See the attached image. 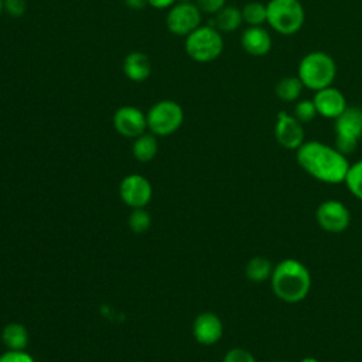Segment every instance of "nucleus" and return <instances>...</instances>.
Returning <instances> with one entry per match:
<instances>
[{"mask_svg": "<svg viewBox=\"0 0 362 362\" xmlns=\"http://www.w3.org/2000/svg\"><path fill=\"white\" fill-rule=\"evenodd\" d=\"M147 129L154 136H170L175 133L184 122L181 105L171 99L156 102L146 113Z\"/></svg>", "mask_w": 362, "mask_h": 362, "instance_id": "0eeeda50", "label": "nucleus"}, {"mask_svg": "<svg viewBox=\"0 0 362 362\" xmlns=\"http://www.w3.org/2000/svg\"><path fill=\"white\" fill-rule=\"evenodd\" d=\"M300 362H320V361L314 356H304L303 359H300Z\"/></svg>", "mask_w": 362, "mask_h": 362, "instance_id": "2f4dec72", "label": "nucleus"}, {"mask_svg": "<svg viewBox=\"0 0 362 362\" xmlns=\"http://www.w3.org/2000/svg\"><path fill=\"white\" fill-rule=\"evenodd\" d=\"M335 147L345 156L354 153L362 139V109L346 106V109L334 120Z\"/></svg>", "mask_w": 362, "mask_h": 362, "instance_id": "423d86ee", "label": "nucleus"}, {"mask_svg": "<svg viewBox=\"0 0 362 362\" xmlns=\"http://www.w3.org/2000/svg\"><path fill=\"white\" fill-rule=\"evenodd\" d=\"M222 51V34L214 25H199L185 37V52L195 62H212L221 57Z\"/></svg>", "mask_w": 362, "mask_h": 362, "instance_id": "39448f33", "label": "nucleus"}, {"mask_svg": "<svg viewBox=\"0 0 362 362\" xmlns=\"http://www.w3.org/2000/svg\"><path fill=\"white\" fill-rule=\"evenodd\" d=\"M133 156L140 163H148L151 161L157 151H158V143L153 133H143L137 136L132 146Z\"/></svg>", "mask_w": 362, "mask_h": 362, "instance_id": "6ab92c4d", "label": "nucleus"}, {"mask_svg": "<svg viewBox=\"0 0 362 362\" xmlns=\"http://www.w3.org/2000/svg\"><path fill=\"white\" fill-rule=\"evenodd\" d=\"M28 339V329L20 322H8L1 331V341L7 349L24 351Z\"/></svg>", "mask_w": 362, "mask_h": 362, "instance_id": "f3484780", "label": "nucleus"}, {"mask_svg": "<svg viewBox=\"0 0 362 362\" xmlns=\"http://www.w3.org/2000/svg\"><path fill=\"white\" fill-rule=\"evenodd\" d=\"M113 127L120 136L127 139H136L137 136L146 133V113L136 106H120L113 113Z\"/></svg>", "mask_w": 362, "mask_h": 362, "instance_id": "f8f14e48", "label": "nucleus"}, {"mask_svg": "<svg viewBox=\"0 0 362 362\" xmlns=\"http://www.w3.org/2000/svg\"><path fill=\"white\" fill-rule=\"evenodd\" d=\"M296 160L303 171L325 184L345 182L351 163L335 146L318 140H305L296 150Z\"/></svg>", "mask_w": 362, "mask_h": 362, "instance_id": "f257e3e1", "label": "nucleus"}, {"mask_svg": "<svg viewBox=\"0 0 362 362\" xmlns=\"http://www.w3.org/2000/svg\"><path fill=\"white\" fill-rule=\"evenodd\" d=\"M297 76L304 88L317 92L332 85L337 76V64L329 54L324 51H311L301 58L297 68Z\"/></svg>", "mask_w": 362, "mask_h": 362, "instance_id": "7ed1b4c3", "label": "nucleus"}, {"mask_svg": "<svg viewBox=\"0 0 362 362\" xmlns=\"http://www.w3.org/2000/svg\"><path fill=\"white\" fill-rule=\"evenodd\" d=\"M315 221L328 233H342L351 225V212L344 202L325 199L315 211Z\"/></svg>", "mask_w": 362, "mask_h": 362, "instance_id": "1a4fd4ad", "label": "nucleus"}, {"mask_svg": "<svg viewBox=\"0 0 362 362\" xmlns=\"http://www.w3.org/2000/svg\"><path fill=\"white\" fill-rule=\"evenodd\" d=\"M177 0H147V4L154 8H170Z\"/></svg>", "mask_w": 362, "mask_h": 362, "instance_id": "c756f323", "label": "nucleus"}, {"mask_svg": "<svg viewBox=\"0 0 362 362\" xmlns=\"http://www.w3.org/2000/svg\"><path fill=\"white\" fill-rule=\"evenodd\" d=\"M344 184L356 199L362 201V160L351 164Z\"/></svg>", "mask_w": 362, "mask_h": 362, "instance_id": "5701e85b", "label": "nucleus"}, {"mask_svg": "<svg viewBox=\"0 0 362 362\" xmlns=\"http://www.w3.org/2000/svg\"><path fill=\"white\" fill-rule=\"evenodd\" d=\"M274 362H288V361H274Z\"/></svg>", "mask_w": 362, "mask_h": 362, "instance_id": "72a5a7b5", "label": "nucleus"}, {"mask_svg": "<svg viewBox=\"0 0 362 362\" xmlns=\"http://www.w3.org/2000/svg\"><path fill=\"white\" fill-rule=\"evenodd\" d=\"M201 10L192 1L173 4L165 16V25L174 35L187 37L201 25Z\"/></svg>", "mask_w": 362, "mask_h": 362, "instance_id": "6e6552de", "label": "nucleus"}, {"mask_svg": "<svg viewBox=\"0 0 362 362\" xmlns=\"http://www.w3.org/2000/svg\"><path fill=\"white\" fill-rule=\"evenodd\" d=\"M304 89L303 82L300 81V78L296 75H288L281 78L276 86H274V93L277 96V99L283 100V102H296L301 92Z\"/></svg>", "mask_w": 362, "mask_h": 362, "instance_id": "412c9836", "label": "nucleus"}, {"mask_svg": "<svg viewBox=\"0 0 362 362\" xmlns=\"http://www.w3.org/2000/svg\"><path fill=\"white\" fill-rule=\"evenodd\" d=\"M4 11V0H0V14Z\"/></svg>", "mask_w": 362, "mask_h": 362, "instance_id": "473e14b6", "label": "nucleus"}, {"mask_svg": "<svg viewBox=\"0 0 362 362\" xmlns=\"http://www.w3.org/2000/svg\"><path fill=\"white\" fill-rule=\"evenodd\" d=\"M222 362H256V358L243 348H232L225 354Z\"/></svg>", "mask_w": 362, "mask_h": 362, "instance_id": "a878e982", "label": "nucleus"}, {"mask_svg": "<svg viewBox=\"0 0 362 362\" xmlns=\"http://www.w3.org/2000/svg\"><path fill=\"white\" fill-rule=\"evenodd\" d=\"M243 23L242 10L236 6H225L214 16V27L221 33H230L240 27Z\"/></svg>", "mask_w": 362, "mask_h": 362, "instance_id": "a211bd4d", "label": "nucleus"}, {"mask_svg": "<svg viewBox=\"0 0 362 362\" xmlns=\"http://www.w3.org/2000/svg\"><path fill=\"white\" fill-rule=\"evenodd\" d=\"M267 24L280 35L297 34L305 21V10L300 0H269Z\"/></svg>", "mask_w": 362, "mask_h": 362, "instance_id": "20e7f679", "label": "nucleus"}, {"mask_svg": "<svg viewBox=\"0 0 362 362\" xmlns=\"http://www.w3.org/2000/svg\"><path fill=\"white\" fill-rule=\"evenodd\" d=\"M119 194L127 206L136 209L144 208L150 202L153 197V188L146 177L140 174H129L122 180L119 185Z\"/></svg>", "mask_w": 362, "mask_h": 362, "instance_id": "9d476101", "label": "nucleus"}, {"mask_svg": "<svg viewBox=\"0 0 362 362\" xmlns=\"http://www.w3.org/2000/svg\"><path fill=\"white\" fill-rule=\"evenodd\" d=\"M202 13L215 16L226 6V0H197L195 3Z\"/></svg>", "mask_w": 362, "mask_h": 362, "instance_id": "c85d7f7f", "label": "nucleus"}, {"mask_svg": "<svg viewBox=\"0 0 362 362\" xmlns=\"http://www.w3.org/2000/svg\"><path fill=\"white\" fill-rule=\"evenodd\" d=\"M240 45L252 57H264L270 52L273 41L263 25H247L240 35Z\"/></svg>", "mask_w": 362, "mask_h": 362, "instance_id": "2eb2a0df", "label": "nucleus"}, {"mask_svg": "<svg viewBox=\"0 0 362 362\" xmlns=\"http://www.w3.org/2000/svg\"><path fill=\"white\" fill-rule=\"evenodd\" d=\"M274 264L264 256H255L249 259L245 266V274L247 280L253 283H263L270 280Z\"/></svg>", "mask_w": 362, "mask_h": 362, "instance_id": "aec40b11", "label": "nucleus"}, {"mask_svg": "<svg viewBox=\"0 0 362 362\" xmlns=\"http://www.w3.org/2000/svg\"><path fill=\"white\" fill-rule=\"evenodd\" d=\"M192 335L202 345H214L223 335V324L216 314L201 313L192 322Z\"/></svg>", "mask_w": 362, "mask_h": 362, "instance_id": "4468645a", "label": "nucleus"}, {"mask_svg": "<svg viewBox=\"0 0 362 362\" xmlns=\"http://www.w3.org/2000/svg\"><path fill=\"white\" fill-rule=\"evenodd\" d=\"M124 4L132 10H141L147 6V0H123Z\"/></svg>", "mask_w": 362, "mask_h": 362, "instance_id": "7c9ffc66", "label": "nucleus"}, {"mask_svg": "<svg viewBox=\"0 0 362 362\" xmlns=\"http://www.w3.org/2000/svg\"><path fill=\"white\" fill-rule=\"evenodd\" d=\"M151 225V218L143 208H136L129 216V226L134 233H144Z\"/></svg>", "mask_w": 362, "mask_h": 362, "instance_id": "393cba45", "label": "nucleus"}, {"mask_svg": "<svg viewBox=\"0 0 362 362\" xmlns=\"http://www.w3.org/2000/svg\"><path fill=\"white\" fill-rule=\"evenodd\" d=\"M313 102L315 105L317 115H320L324 119L332 120H335L348 106L344 93L332 85L317 90L314 93Z\"/></svg>", "mask_w": 362, "mask_h": 362, "instance_id": "ddd939ff", "label": "nucleus"}, {"mask_svg": "<svg viewBox=\"0 0 362 362\" xmlns=\"http://www.w3.org/2000/svg\"><path fill=\"white\" fill-rule=\"evenodd\" d=\"M274 137L283 148L297 150L305 141L304 126L293 115L281 110L276 117Z\"/></svg>", "mask_w": 362, "mask_h": 362, "instance_id": "9b49d317", "label": "nucleus"}, {"mask_svg": "<svg viewBox=\"0 0 362 362\" xmlns=\"http://www.w3.org/2000/svg\"><path fill=\"white\" fill-rule=\"evenodd\" d=\"M0 362H35V359L24 351L7 349L0 355Z\"/></svg>", "mask_w": 362, "mask_h": 362, "instance_id": "bb28decb", "label": "nucleus"}, {"mask_svg": "<svg viewBox=\"0 0 362 362\" xmlns=\"http://www.w3.org/2000/svg\"><path fill=\"white\" fill-rule=\"evenodd\" d=\"M151 61L140 51H133L124 57L123 74L132 82H144L151 75Z\"/></svg>", "mask_w": 362, "mask_h": 362, "instance_id": "dca6fc26", "label": "nucleus"}, {"mask_svg": "<svg viewBox=\"0 0 362 362\" xmlns=\"http://www.w3.org/2000/svg\"><path fill=\"white\" fill-rule=\"evenodd\" d=\"M28 7L27 0H4V11L11 17H21Z\"/></svg>", "mask_w": 362, "mask_h": 362, "instance_id": "cd10ccee", "label": "nucleus"}, {"mask_svg": "<svg viewBox=\"0 0 362 362\" xmlns=\"http://www.w3.org/2000/svg\"><path fill=\"white\" fill-rule=\"evenodd\" d=\"M293 116L301 122L303 124L305 123H310L315 119L317 116V109H315V105L313 102V99H303V100H298L294 106V110H293Z\"/></svg>", "mask_w": 362, "mask_h": 362, "instance_id": "b1692460", "label": "nucleus"}, {"mask_svg": "<svg viewBox=\"0 0 362 362\" xmlns=\"http://www.w3.org/2000/svg\"><path fill=\"white\" fill-rule=\"evenodd\" d=\"M243 23L247 25H263L267 21V7L260 1H249L242 8Z\"/></svg>", "mask_w": 362, "mask_h": 362, "instance_id": "4be33fe9", "label": "nucleus"}, {"mask_svg": "<svg viewBox=\"0 0 362 362\" xmlns=\"http://www.w3.org/2000/svg\"><path fill=\"white\" fill-rule=\"evenodd\" d=\"M178 1H191V0H178Z\"/></svg>", "mask_w": 362, "mask_h": 362, "instance_id": "f704fd0d", "label": "nucleus"}, {"mask_svg": "<svg viewBox=\"0 0 362 362\" xmlns=\"http://www.w3.org/2000/svg\"><path fill=\"white\" fill-rule=\"evenodd\" d=\"M270 286L274 296L287 304L305 300L311 290V274L307 266L297 259H284L274 264Z\"/></svg>", "mask_w": 362, "mask_h": 362, "instance_id": "f03ea898", "label": "nucleus"}]
</instances>
